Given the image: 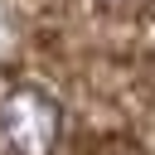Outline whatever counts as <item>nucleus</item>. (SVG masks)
<instances>
[{"mask_svg": "<svg viewBox=\"0 0 155 155\" xmlns=\"http://www.w3.org/2000/svg\"><path fill=\"white\" fill-rule=\"evenodd\" d=\"M63 145V107L39 82L0 87V150L5 155H53Z\"/></svg>", "mask_w": 155, "mask_h": 155, "instance_id": "f257e3e1", "label": "nucleus"}, {"mask_svg": "<svg viewBox=\"0 0 155 155\" xmlns=\"http://www.w3.org/2000/svg\"><path fill=\"white\" fill-rule=\"evenodd\" d=\"M107 5H121V10H126V5H145V0H107Z\"/></svg>", "mask_w": 155, "mask_h": 155, "instance_id": "f03ea898", "label": "nucleus"}]
</instances>
